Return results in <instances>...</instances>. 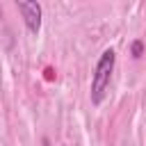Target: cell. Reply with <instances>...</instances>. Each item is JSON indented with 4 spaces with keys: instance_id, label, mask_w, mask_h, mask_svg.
Listing matches in <instances>:
<instances>
[{
    "instance_id": "7a4b0ae2",
    "label": "cell",
    "mask_w": 146,
    "mask_h": 146,
    "mask_svg": "<svg viewBox=\"0 0 146 146\" xmlns=\"http://www.w3.org/2000/svg\"><path fill=\"white\" fill-rule=\"evenodd\" d=\"M16 7H18V11L23 14V23H25V27L32 32V34H36L39 30H41V5L39 2H34V0H21V2H16Z\"/></svg>"
},
{
    "instance_id": "6da1fadb",
    "label": "cell",
    "mask_w": 146,
    "mask_h": 146,
    "mask_svg": "<svg viewBox=\"0 0 146 146\" xmlns=\"http://www.w3.org/2000/svg\"><path fill=\"white\" fill-rule=\"evenodd\" d=\"M114 62H116V52L112 48H105L96 62V68H94V75H91V91H89V98L94 105H100L105 94H107V87H110V80H112V71H114Z\"/></svg>"
},
{
    "instance_id": "3957f363",
    "label": "cell",
    "mask_w": 146,
    "mask_h": 146,
    "mask_svg": "<svg viewBox=\"0 0 146 146\" xmlns=\"http://www.w3.org/2000/svg\"><path fill=\"white\" fill-rule=\"evenodd\" d=\"M130 55H132L135 59H139V57L144 55V41H141V39H135V41H132V46H130Z\"/></svg>"
}]
</instances>
